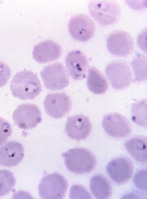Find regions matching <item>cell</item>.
Returning a JSON list of instances; mask_svg holds the SVG:
<instances>
[{
  "label": "cell",
  "instance_id": "cell-1",
  "mask_svg": "<svg viewBox=\"0 0 147 199\" xmlns=\"http://www.w3.org/2000/svg\"><path fill=\"white\" fill-rule=\"evenodd\" d=\"M10 89L14 97L22 100L33 99L42 91L37 75L26 69L15 75L11 82Z\"/></svg>",
  "mask_w": 147,
  "mask_h": 199
},
{
  "label": "cell",
  "instance_id": "cell-2",
  "mask_svg": "<svg viewBox=\"0 0 147 199\" xmlns=\"http://www.w3.org/2000/svg\"><path fill=\"white\" fill-rule=\"evenodd\" d=\"M64 163L67 169L72 173L82 174L89 173L95 168L96 159L89 150L77 148L69 149L63 153Z\"/></svg>",
  "mask_w": 147,
  "mask_h": 199
},
{
  "label": "cell",
  "instance_id": "cell-3",
  "mask_svg": "<svg viewBox=\"0 0 147 199\" xmlns=\"http://www.w3.org/2000/svg\"><path fill=\"white\" fill-rule=\"evenodd\" d=\"M88 8L91 16L102 25L115 23L121 16L120 6L115 1H90L88 3Z\"/></svg>",
  "mask_w": 147,
  "mask_h": 199
},
{
  "label": "cell",
  "instance_id": "cell-4",
  "mask_svg": "<svg viewBox=\"0 0 147 199\" xmlns=\"http://www.w3.org/2000/svg\"><path fill=\"white\" fill-rule=\"evenodd\" d=\"M68 188V183L65 178L60 174L53 173L42 178L38 185L39 194L43 199H62Z\"/></svg>",
  "mask_w": 147,
  "mask_h": 199
},
{
  "label": "cell",
  "instance_id": "cell-5",
  "mask_svg": "<svg viewBox=\"0 0 147 199\" xmlns=\"http://www.w3.org/2000/svg\"><path fill=\"white\" fill-rule=\"evenodd\" d=\"M40 74L45 86L51 90H62L69 84L67 70L63 65L60 62L45 67Z\"/></svg>",
  "mask_w": 147,
  "mask_h": 199
},
{
  "label": "cell",
  "instance_id": "cell-6",
  "mask_svg": "<svg viewBox=\"0 0 147 199\" xmlns=\"http://www.w3.org/2000/svg\"><path fill=\"white\" fill-rule=\"evenodd\" d=\"M105 72L112 87L115 89L126 88L132 80L130 68L123 61L117 60L110 63L106 66Z\"/></svg>",
  "mask_w": 147,
  "mask_h": 199
},
{
  "label": "cell",
  "instance_id": "cell-7",
  "mask_svg": "<svg viewBox=\"0 0 147 199\" xmlns=\"http://www.w3.org/2000/svg\"><path fill=\"white\" fill-rule=\"evenodd\" d=\"M41 111L36 105L24 104L18 106L13 111V119L20 128L28 130L35 127L41 121Z\"/></svg>",
  "mask_w": 147,
  "mask_h": 199
},
{
  "label": "cell",
  "instance_id": "cell-8",
  "mask_svg": "<svg viewBox=\"0 0 147 199\" xmlns=\"http://www.w3.org/2000/svg\"><path fill=\"white\" fill-rule=\"evenodd\" d=\"M107 46L109 52L113 55L126 57L132 52L134 47L133 39L130 34L123 31L113 32L108 37Z\"/></svg>",
  "mask_w": 147,
  "mask_h": 199
},
{
  "label": "cell",
  "instance_id": "cell-9",
  "mask_svg": "<svg viewBox=\"0 0 147 199\" xmlns=\"http://www.w3.org/2000/svg\"><path fill=\"white\" fill-rule=\"evenodd\" d=\"M46 113L55 119L65 116L70 109L71 102L69 96L64 92L48 94L43 102Z\"/></svg>",
  "mask_w": 147,
  "mask_h": 199
},
{
  "label": "cell",
  "instance_id": "cell-10",
  "mask_svg": "<svg viewBox=\"0 0 147 199\" xmlns=\"http://www.w3.org/2000/svg\"><path fill=\"white\" fill-rule=\"evenodd\" d=\"M106 170L113 182L121 184L127 182L131 179L134 172V167L129 159L120 157L109 162L106 166Z\"/></svg>",
  "mask_w": 147,
  "mask_h": 199
},
{
  "label": "cell",
  "instance_id": "cell-11",
  "mask_svg": "<svg viewBox=\"0 0 147 199\" xmlns=\"http://www.w3.org/2000/svg\"><path fill=\"white\" fill-rule=\"evenodd\" d=\"M68 30L74 38L85 42L93 37L95 27L94 23L88 16L79 14L71 17L69 23Z\"/></svg>",
  "mask_w": 147,
  "mask_h": 199
},
{
  "label": "cell",
  "instance_id": "cell-12",
  "mask_svg": "<svg viewBox=\"0 0 147 199\" xmlns=\"http://www.w3.org/2000/svg\"><path fill=\"white\" fill-rule=\"evenodd\" d=\"M102 126L106 133L114 138L125 137L131 132L129 121L125 117L118 113H110L104 116Z\"/></svg>",
  "mask_w": 147,
  "mask_h": 199
},
{
  "label": "cell",
  "instance_id": "cell-13",
  "mask_svg": "<svg viewBox=\"0 0 147 199\" xmlns=\"http://www.w3.org/2000/svg\"><path fill=\"white\" fill-rule=\"evenodd\" d=\"M92 128V123L88 117L82 115H77L67 118L65 131L71 139L79 141L88 137Z\"/></svg>",
  "mask_w": 147,
  "mask_h": 199
},
{
  "label": "cell",
  "instance_id": "cell-14",
  "mask_svg": "<svg viewBox=\"0 0 147 199\" xmlns=\"http://www.w3.org/2000/svg\"><path fill=\"white\" fill-rule=\"evenodd\" d=\"M65 63L68 72L75 80L84 78L89 68L88 59L82 53L78 50L69 52L65 59Z\"/></svg>",
  "mask_w": 147,
  "mask_h": 199
},
{
  "label": "cell",
  "instance_id": "cell-15",
  "mask_svg": "<svg viewBox=\"0 0 147 199\" xmlns=\"http://www.w3.org/2000/svg\"><path fill=\"white\" fill-rule=\"evenodd\" d=\"M24 150L18 142L9 141L0 147V165L7 167L17 166L22 160Z\"/></svg>",
  "mask_w": 147,
  "mask_h": 199
},
{
  "label": "cell",
  "instance_id": "cell-16",
  "mask_svg": "<svg viewBox=\"0 0 147 199\" xmlns=\"http://www.w3.org/2000/svg\"><path fill=\"white\" fill-rule=\"evenodd\" d=\"M61 53L58 44L52 40H45L34 46L32 55L37 62L43 64L57 60Z\"/></svg>",
  "mask_w": 147,
  "mask_h": 199
},
{
  "label": "cell",
  "instance_id": "cell-17",
  "mask_svg": "<svg viewBox=\"0 0 147 199\" xmlns=\"http://www.w3.org/2000/svg\"><path fill=\"white\" fill-rule=\"evenodd\" d=\"M125 148L136 161L141 163L147 162V139L143 136L133 137L126 141Z\"/></svg>",
  "mask_w": 147,
  "mask_h": 199
},
{
  "label": "cell",
  "instance_id": "cell-18",
  "mask_svg": "<svg viewBox=\"0 0 147 199\" xmlns=\"http://www.w3.org/2000/svg\"><path fill=\"white\" fill-rule=\"evenodd\" d=\"M90 188L93 196L97 199L109 198L112 193L110 182L101 174L95 175L90 179Z\"/></svg>",
  "mask_w": 147,
  "mask_h": 199
},
{
  "label": "cell",
  "instance_id": "cell-19",
  "mask_svg": "<svg viewBox=\"0 0 147 199\" xmlns=\"http://www.w3.org/2000/svg\"><path fill=\"white\" fill-rule=\"evenodd\" d=\"M86 83L89 90L95 94L104 93L108 88V83L104 76L94 67L89 70Z\"/></svg>",
  "mask_w": 147,
  "mask_h": 199
},
{
  "label": "cell",
  "instance_id": "cell-20",
  "mask_svg": "<svg viewBox=\"0 0 147 199\" xmlns=\"http://www.w3.org/2000/svg\"><path fill=\"white\" fill-rule=\"evenodd\" d=\"M131 64L135 82H141L146 80V57L143 55H138L133 60Z\"/></svg>",
  "mask_w": 147,
  "mask_h": 199
},
{
  "label": "cell",
  "instance_id": "cell-21",
  "mask_svg": "<svg viewBox=\"0 0 147 199\" xmlns=\"http://www.w3.org/2000/svg\"><path fill=\"white\" fill-rule=\"evenodd\" d=\"M131 110L132 121L138 125L146 127V100L133 104Z\"/></svg>",
  "mask_w": 147,
  "mask_h": 199
},
{
  "label": "cell",
  "instance_id": "cell-22",
  "mask_svg": "<svg viewBox=\"0 0 147 199\" xmlns=\"http://www.w3.org/2000/svg\"><path fill=\"white\" fill-rule=\"evenodd\" d=\"M16 179L13 173L6 169H0V197L9 194L14 187Z\"/></svg>",
  "mask_w": 147,
  "mask_h": 199
},
{
  "label": "cell",
  "instance_id": "cell-23",
  "mask_svg": "<svg viewBox=\"0 0 147 199\" xmlns=\"http://www.w3.org/2000/svg\"><path fill=\"white\" fill-rule=\"evenodd\" d=\"M146 169L138 171L133 178V182L138 189L146 192Z\"/></svg>",
  "mask_w": 147,
  "mask_h": 199
},
{
  "label": "cell",
  "instance_id": "cell-24",
  "mask_svg": "<svg viewBox=\"0 0 147 199\" xmlns=\"http://www.w3.org/2000/svg\"><path fill=\"white\" fill-rule=\"evenodd\" d=\"M11 126L6 120L0 117V146L5 143L12 133Z\"/></svg>",
  "mask_w": 147,
  "mask_h": 199
},
{
  "label": "cell",
  "instance_id": "cell-25",
  "mask_svg": "<svg viewBox=\"0 0 147 199\" xmlns=\"http://www.w3.org/2000/svg\"><path fill=\"white\" fill-rule=\"evenodd\" d=\"M11 70L5 63L0 62V88L5 85L10 77Z\"/></svg>",
  "mask_w": 147,
  "mask_h": 199
}]
</instances>
